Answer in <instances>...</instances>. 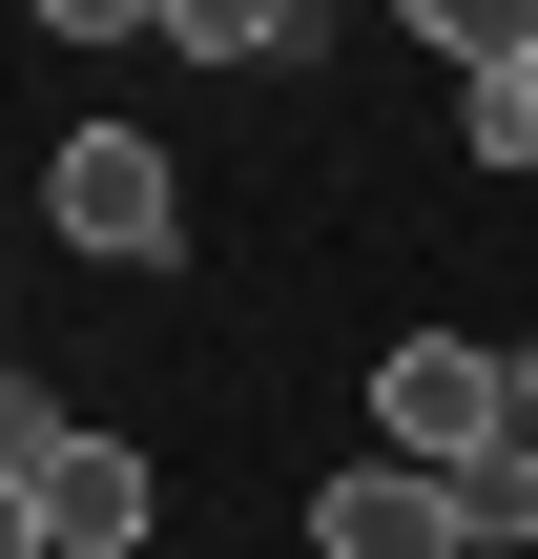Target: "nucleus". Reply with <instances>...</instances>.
<instances>
[{
  "instance_id": "f257e3e1",
  "label": "nucleus",
  "mask_w": 538,
  "mask_h": 559,
  "mask_svg": "<svg viewBox=\"0 0 538 559\" xmlns=\"http://www.w3.org/2000/svg\"><path fill=\"white\" fill-rule=\"evenodd\" d=\"M145 519H166V498H145L124 436H62L41 394L0 415V559H145Z\"/></svg>"
},
{
  "instance_id": "f03ea898",
  "label": "nucleus",
  "mask_w": 538,
  "mask_h": 559,
  "mask_svg": "<svg viewBox=\"0 0 538 559\" xmlns=\"http://www.w3.org/2000/svg\"><path fill=\"white\" fill-rule=\"evenodd\" d=\"M373 456H415V477H498V456H518V353H477V332H394V353H373Z\"/></svg>"
},
{
  "instance_id": "7ed1b4c3",
  "label": "nucleus",
  "mask_w": 538,
  "mask_h": 559,
  "mask_svg": "<svg viewBox=\"0 0 538 559\" xmlns=\"http://www.w3.org/2000/svg\"><path fill=\"white\" fill-rule=\"evenodd\" d=\"M41 207H62V249H104V270H166V249H187V187H166L145 124H62Z\"/></svg>"
},
{
  "instance_id": "20e7f679",
  "label": "nucleus",
  "mask_w": 538,
  "mask_h": 559,
  "mask_svg": "<svg viewBox=\"0 0 538 559\" xmlns=\"http://www.w3.org/2000/svg\"><path fill=\"white\" fill-rule=\"evenodd\" d=\"M311 559H477V519H456V477H415V456H352V477L311 498Z\"/></svg>"
},
{
  "instance_id": "39448f33",
  "label": "nucleus",
  "mask_w": 538,
  "mask_h": 559,
  "mask_svg": "<svg viewBox=\"0 0 538 559\" xmlns=\"http://www.w3.org/2000/svg\"><path fill=\"white\" fill-rule=\"evenodd\" d=\"M166 41H187V62H290L311 0H166Z\"/></svg>"
},
{
  "instance_id": "423d86ee",
  "label": "nucleus",
  "mask_w": 538,
  "mask_h": 559,
  "mask_svg": "<svg viewBox=\"0 0 538 559\" xmlns=\"http://www.w3.org/2000/svg\"><path fill=\"white\" fill-rule=\"evenodd\" d=\"M456 124H477V166H538V41L498 62V83H456Z\"/></svg>"
}]
</instances>
